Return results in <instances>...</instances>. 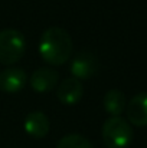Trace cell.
Here are the masks:
<instances>
[{
    "label": "cell",
    "instance_id": "6da1fadb",
    "mask_svg": "<svg viewBox=\"0 0 147 148\" xmlns=\"http://www.w3.org/2000/svg\"><path fill=\"white\" fill-rule=\"evenodd\" d=\"M72 49L74 43L71 35L59 26H50L41 36L39 53L42 59L52 66H61L66 63L71 59Z\"/></svg>",
    "mask_w": 147,
    "mask_h": 148
},
{
    "label": "cell",
    "instance_id": "7a4b0ae2",
    "mask_svg": "<svg viewBox=\"0 0 147 148\" xmlns=\"http://www.w3.org/2000/svg\"><path fill=\"white\" fill-rule=\"evenodd\" d=\"M102 141L107 148H127L133 141V128L121 116H110L101 130Z\"/></svg>",
    "mask_w": 147,
    "mask_h": 148
},
{
    "label": "cell",
    "instance_id": "3957f363",
    "mask_svg": "<svg viewBox=\"0 0 147 148\" xmlns=\"http://www.w3.org/2000/svg\"><path fill=\"white\" fill-rule=\"evenodd\" d=\"M26 50V39L22 32L16 29L0 30V63L14 65L17 63Z\"/></svg>",
    "mask_w": 147,
    "mask_h": 148
},
{
    "label": "cell",
    "instance_id": "277c9868",
    "mask_svg": "<svg viewBox=\"0 0 147 148\" xmlns=\"http://www.w3.org/2000/svg\"><path fill=\"white\" fill-rule=\"evenodd\" d=\"M72 78L81 79H90L92 75H95L98 71V59L97 56L90 50H82L74 56L69 65Z\"/></svg>",
    "mask_w": 147,
    "mask_h": 148
},
{
    "label": "cell",
    "instance_id": "5b68a950",
    "mask_svg": "<svg viewBox=\"0 0 147 148\" xmlns=\"http://www.w3.org/2000/svg\"><path fill=\"white\" fill-rule=\"evenodd\" d=\"M127 121L134 127L147 125V92H139L126 105Z\"/></svg>",
    "mask_w": 147,
    "mask_h": 148
},
{
    "label": "cell",
    "instance_id": "8992f818",
    "mask_svg": "<svg viewBox=\"0 0 147 148\" xmlns=\"http://www.w3.org/2000/svg\"><path fill=\"white\" fill-rule=\"evenodd\" d=\"M28 82V75L20 68H7L0 72V91L4 94L20 92Z\"/></svg>",
    "mask_w": 147,
    "mask_h": 148
},
{
    "label": "cell",
    "instance_id": "52a82bcc",
    "mask_svg": "<svg viewBox=\"0 0 147 148\" xmlns=\"http://www.w3.org/2000/svg\"><path fill=\"white\" fill-rule=\"evenodd\" d=\"M82 94H84V86L81 81L72 76L63 79L56 86V98L63 105H68V106L78 103L82 98Z\"/></svg>",
    "mask_w": 147,
    "mask_h": 148
},
{
    "label": "cell",
    "instance_id": "ba28073f",
    "mask_svg": "<svg viewBox=\"0 0 147 148\" xmlns=\"http://www.w3.org/2000/svg\"><path fill=\"white\" fill-rule=\"evenodd\" d=\"M23 128H25L26 134L35 140H41V138L46 137L49 132V128H50L48 115L42 111L29 112L23 121Z\"/></svg>",
    "mask_w": 147,
    "mask_h": 148
},
{
    "label": "cell",
    "instance_id": "9c48e42d",
    "mask_svg": "<svg viewBox=\"0 0 147 148\" xmlns=\"http://www.w3.org/2000/svg\"><path fill=\"white\" fill-rule=\"evenodd\" d=\"M58 81H59V75L56 71L50 68H39L32 73L29 84L33 91H36L38 94H43L52 91L58 85Z\"/></svg>",
    "mask_w": 147,
    "mask_h": 148
},
{
    "label": "cell",
    "instance_id": "30bf717a",
    "mask_svg": "<svg viewBox=\"0 0 147 148\" xmlns=\"http://www.w3.org/2000/svg\"><path fill=\"white\" fill-rule=\"evenodd\" d=\"M102 105L107 114H110L111 116H120L126 111L127 101L120 89H110L102 98Z\"/></svg>",
    "mask_w": 147,
    "mask_h": 148
},
{
    "label": "cell",
    "instance_id": "8fae6325",
    "mask_svg": "<svg viewBox=\"0 0 147 148\" xmlns=\"http://www.w3.org/2000/svg\"><path fill=\"white\" fill-rule=\"evenodd\" d=\"M56 148H92V144L81 134H68L58 141Z\"/></svg>",
    "mask_w": 147,
    "mask_h": 148
}]
</instances>
